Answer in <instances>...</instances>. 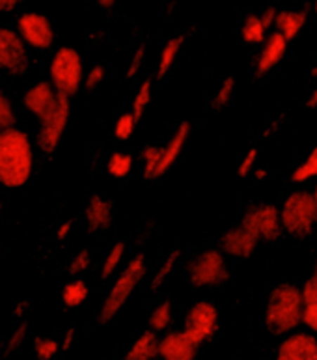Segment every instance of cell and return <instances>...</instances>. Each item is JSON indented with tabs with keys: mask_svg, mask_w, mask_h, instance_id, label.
<instances>
[{
	"mask_svg": "<svg viewBox=\"0 0 317 360\" xmlns=\"http://www.w3.org/2000/svg\"><path fill=\"white\" fill-rule=\"evenodd\" d=\"M32 176V144L25 131L11 127L0 133V183L19 188Z\"/></svg>",
	"mask_w": 317,
	"mask_h": 360,
	"instance_id": "obj_1",
	"label": "cell"
},
{
	"mask_svg": "<svg viewBox=\"0 0 317 360\" xmlns=\"http://www.w3.org/2000/svg\"><path fill=\"white\" fill-rule=\"evenodd\" d=\"M304 323V295L299 285L278 284L271 291L265 307V327L273 334L293 333Z\"/></svg>",
	"mask_w": 317,
	"mask_h": 360,
	"instance_id": "obj_2",
	"label": "cell"
},
{
	"mask_svg": "<svg viewBox=\"0 0 317 360\" xmlns=\"http://www.w3.org/2000/svg\"><path fill=\"white\" fill-rule=\"evenodd\" d=\"M282 228L295 239H306L317 224V200L313 193L297 191L280 210Z\"/></svg>",
	"mask_w": 317,
	"mask_h": 360,
	"instance_id": "obj_3",
	"label": "cell"
},
{
	"mask_svg": "<svg viewBox=\"0 0 317 360\" xmlns=\"http://www.w3.org/2000/svg\"><path fill=\"white\" fill-rule=\"evenodd\" d=\"M51 84L65 97L75 96L84 79L81 54L73 47H60L51 60Z\"/></svg>",
	"mask_w": 317,
	"mask_h": 360,
	"instance_id": "obj_4",
	"label": "cell"
},
{
	"mask_svg": "<svg viewBox=\"0 0 317 360\" xmlns=\"http://www.w3.org/2000/svg\"><path fill=\"white\" fill-rule=\"evenodd\" d=\"M145 274V259L142 254L135 256L131 259L129 265L122 271L118 280L114 282L112 290L107 295L105 302H103L101 312H99V319L101 323H108L114 319V316L125 307V302L129 301L131 293L135 291L136 285L140 284V280L144 278Z\"/></svg>",
	"mask_w": 317,
	"mask_h": 360,
	"instance_id": "obj_5",
	"label": "cell"
},
{
	"mask_svg": "<svg viewBox=\"0 0 317 360\" xmlns=\"http://www.w3.org/2000/svg\"><path fill=\"white\" fill-rule=\"evenodd\" d=\"M187 274L190 284L196 288H215L230 278L226 259L221 250H204L193 258L187 265Z\"/></svg>",
	"mask_w": 317,
	"mask_h": 360,
	"instance_id": "obj_6",
	"label": "cell"
},
{
	"mask_svg": "<svg viewBox=\"0 0 317 360\" xmlns=\"http://www.w3.org/2000/svg\"><path fill=\"white\" fill-rule=\"evenodd\" d=\"M219 328V312L216 307L209 301H198L190 307L187 317H185V333L190 336L196 344H204L205 340L215 336Z\"/></svg>",
	"mask_w": 317,
	"mask_h": 360,
	"instance_id": "obj_7",
	"label": "cell"
},
{
	"mask_svg": "<svg viewBox=\"0 0 317 360\" xmlns=\"http://www.w3.org/2000/svg\"><path fill=\"white\" fill-rule=\"evenodd\" d=\"M28 68L27 44L19 32L0 27V71L10 75H22Z\"/></svg>",
	"mask_w": 317,
	"mask_h": 360,
	"instance_id": "obj_8",
	"label": "cell"
},
{
	"mask_svg": "<svg viewBox=\"0 0 317 360\" xmlns=\"http://www.w3.org/2000/svg\"><path fill=\"white\" fill-rule=\"evenodd\" d=\"M241 224L252 231L259 241H276L284 230L282 219H280V210L271 204L248 210L242 217Z\"/></svg>",
	"mask_w": 317,
	"mask_h": 360,
	"instance_id": "obj_9",
	"label": "cell"
},
{
	"mask_svg": "<svg viewBox=\"0 0 317 360\" xmlns=\"http://www.w3.org/2000/svg\"><path fill=\"white\" fill-rule=\"evenodd\" d=\"M17 32L22 41L38 51H47L54 44V30L45 15L27 11L17 19Z\"/></svg>",
	"mask_w": 317,
	"mask_h": 360,
	"instance_id": "obj_10",
	"label": "cell"
},
{
	"mask_svg": "<svg viewBox=\"0 0 317 360\" xmlns=\"http://www.w3.org/2000/svg\"><path fill=\"white\" fill-rule=\"evenodd\" d=\"M67 120H70V97L62 96L56 110L47 120L41 122V129L38 133L39 150L45 151V153H53L58 148L60 140H62V135L65 131V125H67Z\"/></svg>",
	"mask_w": 317,
	"mask_h": 360,
	"instance_id": "obj_11",
	"label": "cell"
},
{
	"mask_svg": "<svg viewBox=\"0 0 317 360\" xmlns=\"http://www.w3.org/2000/svg\"><path fill=\"white\" fill-rule=\"evenodd\" d=\"M60 97L62 96L54 90V86L51 82H38V84H34V86L25 94V107H27L39 122H44V120H47L48 116L56 110V107H58L60 103Z\"/></svg>",
	"mask_w": 317,
	"mask_h": 360,
	"instance_id": "obj_12",
	"label": "cell"
},
{
	"mask_svg": "<svg viewBox=\"0 0 317 360\" xmlns=\"http://www.w3.org/2000/svg\"><path fill=\"white\" fill-rule=\"evenodd\" d=\"M198 353V344L190 340L185 330H172L164 334L159 342V359L161 360H194Z\"/></svg>",
	"mask_w": 317,
	"mask_h": 360,
	"instance_id": "obj_13",
	"label": "cell"
},
{
	"mask_svg": "<svg viewBox=\"0 0 317 360\" xmlns=\"http://www.w3.org/2000/svg\"><path fill=\"white\" fill-rule=\"evenodd\" d=\"M276 360H317V338L310 333L290 334L278 345Z\"/></svg>",
	"mask_w": 317,
	"mask_h": 360,
	"instance_id": "obj_14",
	"label": "cell"
},
{
	"mask_svg": "<svg viewBox=\"0 0 317 360\" xmlns=\"http://www.w3.org/2000/svg\"><path fill=\"white\" fill-rule=\"evenodd\" d=\"M259 239L252 231L242 224L228 230L221 239L222 252H226L231 258H248L258 247Z\"/></svg>",
	"mask_w": 317,
	"mask_h": 360,
	"instance_id": "obj_15",
	"label": "cell"
},
{
	"mask_svg": "<svg viewBox=\"0 0 317 360\" xmlns=\"http://www.w3.org/2000/svg\"><path fill=\"white\" fill-rule=\"evenodd\" d=\"M285 53H287V39L282 34L273 32L271 36H267L258 56V64H256L258 75H265L273 68H276L285 56Z\"/></svg>",
	"mask_w": 317,
	"mask_h": 360,
	"instance_id": "obj_16",
	"label": "cell"
},
{
	"mask_svg": "<svg viewBox=\"0 0 317 360\" xmlns=\"http://www.w3.org/2000/svg\"><path fill=\"white\" fill-rule=\"evenodd\" d=\"M188 133H190V124L188 122H183L179 124V127L176 129L174 136L170 139L167 146H162V157H161V162H159V168H157V178H161L164 174L172 168V165L178 161V157L181 155V150L185 142L188 139Z\"/></svg>",
	"mask_w": 317,
	"mask_h": 360,
	"instance_id": "obj_17",
	"label": "cell"
},
{
	"mask_svg": "<svg viewBox=\"0 0 317 360\" xmlns=\"http://www.w3.org/2000/svg\"><path fill=\"white\" fill-rule=\"evenodd\" d=\"M86 224L91 231L107 230L112 224V202L93 194L86 205Z\"/></svg>",
	"mask_w": 317,
	"mask_h": 360,
	"instance_id": "obj_18",
	"label": "cell"
},
{
	"mask_svg": "<svg viewBox=\"0 0 317 360\" xmlns=\"http://www.w3.org/2000/svg\"><path fill=\"white\" fill-rule=\"evenodd\" d=\"M308 19V11L301 10V11H280L278 17H276V22H274V27H276V32L282 34L287 41L299 36L304 25H306Z\"/></svg>",
	"mask_w": 317,
	"mask_h": 360,
	"instance_id": "obj_19",
	"label": "cell"
},
{
	"mask_svg": "<svg viewBox=\"0 0 317 360\" xmlns=\"http://www.w3.org/2000/svg\"><path fill=\"white\" fill-rule=\"evenodd\" d=\"M159 342L161 340L157 338V334L151 328L145 330L144 334H140L135 344L131 345L125 360H157L159 359Z\"/></svg>",
	"mask_w": 317,
	"mask_h": 360,
	"instance_id": "obj_20",
	"label": "cell"
},
{
	"mask_svg": "<svg viewBox=\"0 0 317 360\" xmlns=\"http://www.w3.org/2000/svg\"><path fill=\"white\" fill-rule=\"evenodd\" d=\"M302 295H304V325L317 333V259L313 273L302 288Z\"/></svg>",
	"mask_w": 317,
	"mask_h": 360,
	"instance_id": "obj_21",
	"label": "cell"
},
{
	"mask_svg": "<svg viewBox=\"0 0 317 360\" xmlns=\"http://www.w3.org/2000/svg\"><path fill=\"white\" fill-rule=\"evenodd\" d=\"M265 32H267V28H265V25L261 22V17L259 15H254L252 13V15H248L247 19H245V22H242L241 36L247 44H264L265 39H267Z\"/></svg>",
	"mask_w": 317,
	"mask_h": 360,
	"instance_id": "obj_22",
	"label": "cell"
},
{
	"mask_svg": "<svg viewBox=\"0 0 317 360\" xmlns=\"http://www.w3.org/2000/svg\"><path fill=\"white\" fill-rule=\"evenodd\" d=\"M183 41H185L183 36H176V38H172L167 45H164V49H162L161 53V60H159V70H157V77H159V79H162V77L167 75L168 70L172 68L174 60H176V56H178L179 53V49L183 47Z\"/></svg>",
	"mask_w": 317,
	"mask_h": 360,
	"instance_id": "obj_23",
	"label": "cell"
},
{
	"mask_svg": "<svg viewBox=\"0 0 317 360\" xmlns=\"http://www.w3.org/2000/svg\"><path fill=\"white\" fill-rule=\"evenodd\" d=\"M88 297V285L82 282V280H75V282H70V284L64 285V291H62V301L67 308H77L81 307L82 302L86 301Z\"/></svg>",
	"mask_w": 317,
	"mask_h": 360,
	"instance_id": "obj_24",
	"label": "cell"
},
{
	"mask_svg": "<svg viewBox=\"0 0 317 360\" xmlns=\"http://www.w3.org/2000/svg\"><path fill=\"white\" fill-rule=\"evenodd\" d=\"M170 323H172V302H159L150 316V328L153 333H162L170 327Z\"/></svg>",
	"mask_w": 317,
	"mask_h": 360,
	"instance_id": "obj_25",
	"label": "cell"
},
{
	"mask_svg": "<svg viewBox=\"0 0 317 360\" xmlns=\"http://www.w3.org/2000/svg\"><path fill=\"white\" fill-rule=\"evenodd\" d=\"M131 168H133V157L129 153H122V151H116L110 155L107 165L108 174L116 179L127 178L131 172Z\"/></svg>",
	"mask_w": 317,
	"mask_h": 360,
	"instance_id": "obj_26",
	"label": "cell"
},
{
	"mask_svg": "<svg viewBox=\"0 0 317 360\" xmlns=\"http://www.w3.org/2000/svg\"><path fill=\"white\" fill-rule=\"evenodd\" d=\"M161 157H162V146H148V148L142 151V165H144L145 179H155L157 168H159Z\"/></svg>",
	"mask_w": 317,
	"mask_h": 360,
	"instance_id": "obj_27",
	"label": "cell"
},
{
	"mask_svg": "<svg viewBox=\"0 0 317 360\" xmlns=\"http://www.w3.org/2000/svg\"><path fill=\"white\" fill-rule=\"evenodd\" d=\"M313 178H317V146L308 153V157L302 161L301 167H297L293 176H291V179L295 183H304Z\"/></svg>",
	"mask_w": 317,
	"mask_h": 360,
	"instance_id": "obj_28",
	"label": "cell"
},
{
	"mask_svg": "<svg viewBox=\"0 0 317 360\" xmlns=\"http://www.w3.org/2000/svg\"><path fill=\"white\" fill-rule=\"evenodd\" d=\"M125 252V245L124 243H116L112 248H110V252L107 254V258H105V264L101 267V276L103 278H108L114 271L118 269V265L122 264V258H124Z\"/></svg>",
	"mask_w": 317,
	"mask_h": 360,
	"instance_id": "obj_29",
	"label": "cell"
},
{
	"mask_svg": "<svg viewBox=\"0 0 317 360\" xmlns=\"http://www.w3.org/2000/svg\"><path fill=\"white\" fill-rule=\"evenodd\" d=\"M150 103H151V81L148 79V81L142 82V86L138 88V91H136V96H135V103H133V116H135L136 122L142 118V114H144L145 108L150 107Z\"/></svg>",
	"mask_w": 317,
	"mask_h": 360,
	"instance_id": "obj_30",
	"label": "cell"
},
{
	"mask_svg": "<svg viewBox=\"0 0 317 360\" xmlns=\"http://www.w3.org/2000/svg\"><path fill=\"white\" fill-rule=\"evenodd\" d=\"M178 259H179V250H174V252L168 254V258L164 259V264L159 267V271H157L155 276H153V282H151V288H153V290H157V288H161V285L164 284V280L170 276V273H172L176 264H178Z\"/></svg>",
	"mask_w": 317,
	"mask_h": 360,
	"instance_id": "obj_31",
	"label": "cell"
},
{
	"mask_svg": "<svg viewBox=\"0 0 317 360\" xmlns=\"http://www.w3.org/2000/svg\"><path fill=\"white\" fill-rule=\"evenodd\" d=\"M11 127H15V112L11 103L8 101V97L0 91V133L8 131Z\"/></svg>",
	"mask_w": 317,
	"mask_h": 360,
	"instance_id": "obj_32",
	"label": "cell"
},
{
	"mask_svg": "<svg viewBox=\"0 0 317 360\" xmlns=\"http://www.w3.org/2000/svg\"><path fill=\"white\" fill-rule=\"evenodd\" d=\"M138 124L135 120V116H133V112L131 114H122L118 118V122H116V127H114V135H116V139L119 140H127L131 135H133V131H135V125Z\"/></svg>",
	"mask_w": 317,
	"mask_h": 360,
	"instance_id": "obj_33",
	"label": "cell"
},
{
	"mask_svg": "<svg viewBox=\"0 0 317 360\" xmlns=\"http://www.w3.org/2000/svg\"><path fill=\"white\" fill-rule=\"evenodd\" d=\"M34 347H36V355L39 360H51L60 349L58 342L51 338H36Z\"/></svg>",
	"mask_w": 317,
	"mask_h": 360,
	"instance_id": "obj_34",
	"label": "cell"
},
{
	"mask_svg": "<svg viewBox=\"0 0 317 360\" xmlns=\"http://www.w3.org/2000/svg\"><path fill=\"white\" fill-rule=\"evenodd\" d=\"M233 88H235V81H233V77H228L226 81L222 82L221 90L216 91L215 96V108H222L226 107L228 103L231 101V96H233Z\"/></svg>",
	"mask_w": 317,
	"mask_h": 360,
	"instance_id": "obj_35",
	"label": "cell"
},
{
	"mask_svg": "<svg viewBox=\"0 0 317 360\" xmlns=\"http://www.w3.org/2000/svg\"><path fill=\"white\" fill-rule=\"evenodd\" d=\"M90 252L88 250H81V252L77 254L75 258L71 259L70 264V274H81L90 267Z\"/></svg>",
	"mask_w": 317,
	"mask_h": 360,
	"instance_id": "obj_36",
	"label": "cell"
},
{
	"mask_svg": "<svg viewBox=\"0 0 317 360\" xmlns=\"http://www.w3.org/2000/svg\"><path fill=\"white\" fill-rule=\"evenodd\" d=\"M256 159H258V150L254 148V150H250L247 155H245V159H242L239 168H237V174H239L241 178H247L248 174L254 170V167H256Z\"/></svg>",
	"mask_w": 317,
	"mask_h": 360,
	"instance_id": "obj_37",
	"label": "cell"
},
{
	"mask_svg": "<svg viewBox=\"0 0 317 360\" xmlns=\"http://www.w3.org/2000/svg\"><path fill=\"white\" fill-rule=\"evenodd\" d=\"M103 79H105V70H103V65H93V68L88 71L84 86H86V90H96V88L103 82Z\"/></svg>",
	"mask_w": 317,
	"mask_h": 360,
	"instance_id": "obj_38",
	"label": "cell"
},
{
	"mask_svg": "<svg viewBox=\"0 0 317 360\" xmlns=\"http://www.w3.org/2000/svg\"><path fill=\"white\" fill-rule=\"evenodd\" d=\"M144 56H145V45H140V47L135 51V54H133V58H131L129 70H127V77H135L136 73H138L140 68H142V62H144Z\"/></svg>",
	"mask_w": 317,
	"mask_h": 360,
	"instance_id": "obj_39",
	"label": "cell"
},
{
	"mask_svg": "<svg viewBox=\"0 0 317 360\" xmlns=\"http://www.w3.org/2000/svg\"><path fill=\"white\" fill-rule=\"evenodd\" d=\"M27 330H28L27 323H22V325H19V328H17L15 333L11 334L10 344H8V351H15L17 347L21 345V342H22V340H25V336H27Z\"/></svg>",
	"mask_w": 317,
	"mask_h": 360,
	"instance_id": "obj_40",
	"label": "cell"
},
{
	"mask_svg": "<svg viewBox=\"0 0 317 360\" xmlns=\"http://www.w3.org/2000/svg\"><path fill=\"white\" fill-rule=\"evenodd\" d=\"M261 22H264L265 25V28H271V25H274V22H276V17H278V11L274 10L273 6H269V8H267V10L264 11V13H261Z\"/></svg>",
	"mask_w": 317,
	"mask_h": 360,
	"instance_id": "obj_41",
	"label": "cell"
},
{
	"mask_svg": "<svg viewBox=\"0 0 317 360\" xmlns=\"http://www.w3.org/2000/svg\"><path fill=\"white\" fill-rule=\"evenodd\" d=\"M22 0H0V13H10L21 4Z\"/></svg>",
	"mask_w": 317,
	"mask_h": 360,
	"instance_id": "obj_42",
	"label": "cell"
},
{
	"mask_svg": "<svg viewBox=\"0 0 317 360\" xmlns=\"http://www.w3.org/2000/svg\"><path fill=\"white\" fill-rule=\"evenodd\" d=\"M71 226H73V224H71V221L64 222V224L60 226V228H58V233H56V236H58V239H60V241H64L65 237L70 236V231H71Z\"/></svg>",
	"mask_w": 317,
	"mask_h": 360,
	"instance_id": "obj_43",
	"label": "cell"
},
{
	"mask_svg": "<svg viewBox=\"0 0 317 360\" xmlns=\"http://www.w3.org/2000/svg\"><path fill=\"white\" fill-rule=\"evenodd\" d=\"M73 336H75V328H70V330L65 333V338H64V344H62V349H64V351L70 349L71 342H73Z\"/></svg>",
	"mask_w": 317,
	"mask_h": 360,
	"instance_id": "obj_44",
	"label": "cell"
},
{
	"mask_svg": "<svg viewBox=\"0 0 317 360\" xmlns=\"http://www.w3.org/2000/svg\"><path fill=\"white\" fill-rule=\"evenodd\" d=\"M306 105H308V108H312V110L317 107V86H316V90L310 94V97H308Z\"/></svg>",
	"mask_w": 317,
	"mask_h": 360,
	"instance_id": "obj_45",
	"label": "cell"
},
{
	"mask_svg": "<svg viewBox=\"0 0 317 360\" xmlns=\"http://www.w3.org/2000/svg\"><path fill=\"white\" fill-rule=\"evenodd\" d=\"M97 4L101 6L103 10H110V8L116 4V0H97Z\"/></svg>",
	"mask_w": 317,
	"mask_h": 360,
	"instance_id": "obj_46",
	"label": "cell"
},
{
	"mask_svg": "<svg viewBox=\"0 0 317 360\" xmlns=\"http://www.w3.org/2000/svg\"><path fill=\"white\" fill-rule=\"evenodd\" d=\"M265 176H267V172H265L264 168H258V170H256V178H258L259 181H261V179H265Z\"/></svg>",
	"mask_w": 317,
	"mask_h": 360,
	"instance_id": "obj_47",
	"label": "cell"
},
{
	"mask_svg": "<svg viewBox=\"0 0 317 360\" xmlns=\"http://www.w3.org/2000/svg\"><path fill=\"white\" fill-rule=\"evenodd\" d=\"M312 77H317V65L312 70Z\"/></svg>",
	"mask_w": 317,
	"mask_h": 360,
	"instance_id": "obj_48",
	"label": "cell"
},
{
	"mask_svg": "<svg viewBox=\"0 0 317 360\" xmlns=\"http://www.w3.org/2000/svg\"><path fill=\"white\" fill-rule=\"evenodd\" d=\"M313 196H316V200H317V187H316V191H313Z\"/></svg>",
	"mask_w": 317,
	"mask_h": 360,
	"instance_id": "obj_49",
	"label": "cell"
},
{
	"mask_svg": "<svg viewBox=\"0 0 317 360\" xmlns=\"http://www.w3.org/2000/svg\"><path fill=\"white\" fill-rule=\"evenodd\" d=\"M0 211H2V200H0Z\"/></svg>",
	"mask_w": 317,
	"mask_h": 360,
	"instance_id": "obj_50",
	"label": "cell"
},
{
	"mask_svg": "<svg viewBox=\"0 0 317 360\" xmlns=\"http://www.w3.org/2000/svg\"><path fill=\"white\" fill-rule=\"evenodd\" d=\"M316 13H317V0H316Z\"/></svg>",
	"mask_w": 317,
	"mask_h": 360,
	"instance_id": "obj_51",
	"label": "cell"
}]
</instances>
